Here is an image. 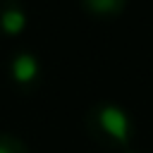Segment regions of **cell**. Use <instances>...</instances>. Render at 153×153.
<instances>
[{"label": "cell", "instance_id": "obj_1", "mask_svg": "<svg viewBox=\"0 0 153 153\" xmlns=\"http://www.w3.org/2000/svg\"><path fill=\"white\" fill-rule=\"evenodd\" d=\"M86 129L98 143L127 146L134 134V122L124 108L115 103H98L86 115Z\"/></svg>", "mask_w": 153, "mask_h": 153}, {"label": "cell", "instance_id": "obj_2", "mask_svg": "<svg viewBox=\"0 0 153 153\" xmlns=\"http://www.w3.org/2000/svg\"><path fill=\"white\" fill-rule=\"evenodd\" d=\"M38 72H41V65H38V60H36L33 53L22 50V53H17V55L10 60V74H12V79H14L17 84H22V86L33 84V81L38 79Z\"/></svg>", "mask_w": 153, "mask_h": 153}, {"label": "cell", "instance_id": "obj_3", "mask_svg": "<svg viewBox=\"0 0 153 153\" xmlns=\"http://www.w3.org/2000/svg\"><path fill=\"white\" fill-rule=\"evenodd\" d=\"M26 26V12L19 0H0V33L14 36Z\"/></svg>", "mask_w": 153, "mask_h": 153}, {"label": "cell", "instance_id": "obj_4", "mask_svg": "<svg viewBox=\"0 0 153 153\" xmlns=\"http://www.w3.org/2000/svg\"><path fill=\"white\" fill-rule=\"evenodd\" d=\"M81 7L96 17H115L127 7V0H81Z\"/></svg>", "mask_w": 153, "mask_h": 153}, {"label": "cell", "instance_id": "obj_5", "mask_svg": "<svg viewBox=\"0 0 153 153\" xmlns=\"http://www.w3.org/2000/svg\"><path fill=\"white\" fill-rule=\"evenodd\" d=\"M0 153H31L24 139L10 131H0Z\"/></svg>", "mask_w": 153, "mask_h": 153}, {"label": "cell", "instance_id": "obj_6", "mask_svg": "<svg viewBox=\"0 0 153 153\" xmlns=\"http://www.w3.org/2000/svg\"><path fill=\"white\" fill-rule=\"evenodd\" d=\"M122 153H136V151H129V148H124V151H122Z\"/></svg>", "mask_w": 153, "mask_h": 153}]
</instances>
